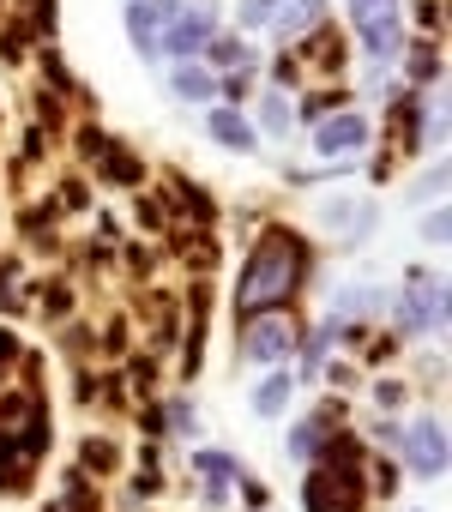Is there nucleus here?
Returning a JSON list of instances; mask_svg holds the SVG:
<instances>
[{
  "label": "nucleus",
  "mask_w": 452,
  "mask_h": 512,
  "mask_svg": "<svg viewBox=\"0 0 452 512\" xmlns=\"http://www.w3.org/2000/svg\"><path fill=\"white\" fill-rule=\"evenodd\" d=\"M314 284V241L296 223H266L236 272V320L290 314V302Z\"/></svg>",
  "instance_id": "nucleus-1"
},
{
  "label": "nucleus",
  "mask_w": 452,
  "mask_h": 512,
  "mask_svg": "<svg viewBox=\"0 0 452 512\" xmlns=\"http://www.w3.org/2000/svg\"><path fill=\"white\" fill-rule=\"evenodd\" d=\"M368 506V440L338 428L314 464H302V512H362Z\"/></svg>",
  "instance_id": "nucleus-2"
},
{
  "label": "nucleus",
  "mask_w": 452,
  "mask_h": 512,
  "mask_svg": "<svg viewBox=\"0 0 452 512\" xmlns=\"http://www.w3.org/2000/svg\"><path fill=\"white\" fill-rule=\"evenodd\" d=\"M386 320H392V338H404V344H422V338L446 332L452 326V284H446V272L404 266V284L386 296Z\"/></svg>",
  "instance_id": "nucleus-3"
},
{
  "label": "nucleus",
  "mask_w": 452,
  "mask_h": 512,
  "mask_svg": "<svg viewBox=\"0 0 452 512\" xmlns=\"http://www.w3.org/2000/svg\"><path fill=\"white\" fill-rule=\"evenodd\" d=\"M344 13L368 67H392L404 49V0H344Z\"/></svg>",
  "instance_id": "nucleus-4"
},
{
  "label": "nucleus",
  "mask_w": 452,
  "mask_h": 512,
  "mask_svg": "<svg viewBox=\"0 0 452 512\" xmlns=\"http://www.w3.org/2000/svg\"><path fill=\"white\" fill-rule=\"evenodd\" d=\"M392 464L398 470H410L416 482H440L446 476V464H452V440H446V422L434 416V410H422V416H410V422H398V440H392Z\"/></svg>",
  "instance_id": "nucleus-5"
},
{
  "label": "nucleus",
  "mask_w": 452,
  "mask_h": 512,
  "mask_svg": "<svg viewBox=\"0 0 452 512\" xmlns=\"http://www.w3.org/2000/svg\"><path fill=\"white\" fill-rule=\"evenodd\" d=\"M242 362L248 368H260V374H272V368H284L290 356H296V344H302V320L296 314H254V320H242Z\"/></svg>",
  "instance_id": "nucleus-6"
},
{
  "label": "nucleus",
  "mask_w": 452,
  "mask_h": 512,
  "mask_svg": "<svg viewBox=\"0 0 452 512\" xmlns=\"http://www.w3.org/2000/svg\"><path fill=\"white\" fill-rule=\"evenodd\" d=\"M368 139H374V121H368L362 109H332V115H320V121L308 127V151H314V157H326V163L362 157V151H368Z\"/></svg>",
  "instance_id": "nucleus-7"
},
{
  "label": "nucleus",
  "mask_w": 452,
  "mask_h": 512,
  "mask_svg": "<svg viewBox=\"0 0 452 512\" xmlns=\"http://www.w3.org/2000/svg\"><path fill=\"white\" fill-rule=\"evenodd\" d=\"M211 31H217V0H181V13L157 37V61H199Z\"/></svg>",
  "instance_id": "nucleus-8"
},
{
  "label": "nucleus",
  "mask_w": 452,
  "mask_h": 512,
  "mask_svg": "<svg viewBox=\"0 0 452 512\" xmlns=\"http://www.w3.org/2000/svg\"><path fill=\"white\" fill-rule=\"evenodd\" d=\"M314 223L332 241H344V247H368L374 229H380V205L374 199H356V193H338V199H320L314 205Z\"/></svg>",
  "instance_id": "nucleus-9"
},
{
  "label": "nucleus",
  "mask_w": 452,
  "mask_h": 512,
  "mask_svg": "<svg viewBox=\"0 0 452 512\" xmlns=\"http://www.w3.org/2000/svg\"><path fill=\"white\" fill-rule=\"evenodd\" d=\"M338 428H344V398H320V404H314L308 416H296V422H290V434H284L290 464H314Z\"/></svg>",
  "instance_id": "nucleus-10"
},
{
  "label": "nucleus",
  "mask_w": 452,
  "mask_h": 512,
  "mask_svg": "<svg viewBox=\"0 0 452 512\" xmlns=\"http://www.w3.org/2000/svg\"><path fill=\"white\" fill-rule=\"evenodd\" d=\"M193 476H199V506L205 512H223L236 494V476H242V458L223 452V446H199L193 452Z\"/></svg>",
  "instance_id": "nucleus-11"
},
{
  "label": "nucleus",
  "mask_w": 452,
  "mask_h": 512,
  "mask_svg": "<svg viewBox=\"0 0 452 512\" xmlns=\"http://www.w3.org/2000/svg\"><path fill=\"white\" fill-rule=\"evenodd\" d=\"M163 187H169V199H175V211H169V223H181V229H199V235H211V223H217V199L193 181V175H181V169H163Z\"/></svg>",
  "instance_id": "nucleus-12"
},
{
  "label": "nucleus",
  "mask_w": 452,
  "mask_h": 512,
  "mask_svg": "<svg viewBox=\"0 0 452 512\" xmlns=\"http://www.w3.org/2000/svg\"><path fill=\"white\" fill-rule=\"evenodd\" d=\"M205 139L223 145L230 157H254L260 151V133H254L248 109H230V103H205Z\"/></svg>",
  "instance_id": "nucleus-13"
},
{
  "label": "nucleus",
  "mask_w": 452,
  "mask_h": 512,
  "mask_svg": "<svg viewBox=\"0 0 452 512\" xmlns=\"http://www.w3.org/2000/svg\"><path fill=\"white\" fill-rule=\"evenodd\" d=\"M175 13H181V0H127V37H133L139 61H157V37L169 31Z\"/></svg>",
  "instance_id": "nucleus-14"
},
{
  "label": "nucleus",
  "mask_w": 452,
  "mask_h": 512,
  "mask_svg": "<svg viewBox=\"0 0 452 512\" xmlns=\"http://www.w3.org/2000/svg\"><path fill=\"white\" fill-rule=\"evenodd\" d=\"M338 338H344V320H332V314H320L314 332H302V344H296V362H302V368H296V386L314 380V374L332 362V344H338Z\"/></svg>",
  "instance_id": "nucleus-15"
},
{
  "label": "nucleus",
  "mask_w": 452,
  "mask_h": 512,
  "mask_svg": "<svg viewBox=\"0 0 452 512\" xmlns=\"http://www.w3.org/2000/svg\"><path fill=\"white\" fill-rule=\"evenodd\" d=\"M163 85H169L175 103H199V109L217 103V73H211L205 61H169V79H163Z\"/></svg>",
  "instance_id": "nucleus-16"
},
{
  "label": "nucleus",
  "mask_w": 452,
  "mask_h": 512,
  "mask_svg": "<svg viewBox=\"0 0 452 512\" xmlns=\"http://www.w3.org/2000/svg\"><path fill=\"white\" fill-rule=\"evenodd\" d=\"M97 181L139 193V187H145V163H139V151H133L127 139H109V145L97 151Z\"/></svg>",
  "instance_id": "nucleus-17"
},
{
  "label": "nucleus",
  "mask_w": 452,
  "mask_h": 512,
  "mask_svg": "<svg viewBox=\"0 0 452 512\" xmlns=\"http://www.w3.org/2000/svg\"><path fill=\"white\" fill-rule=\"evenodd\" d=\"M320 25H326V0H290V7H284L266 31H272L284 49H296V43H302V37H314Z\"/></svg>",
  "instance_id": "nucleus-18"
},
{
  "label": "nucleus",
  "mask_w": 452,
  "mask_h": 512,
  "mask_svg": "<svg viewBox=\"0 0 452 512\" xmlns=\"http://www.w3.org/2000/svg\"><path fill=\"white\" fill-rule=\"evenodd\" d=\"M386 296L392 290H380V284H344L338 290V302H332V320H356V326H368V320H380L386 314Z\"/></svg>",
  "instance_id": "nucleus-19"
},
{
  "label": "nucleus",
  "mask_w": 452,
  "mask_h": 512,
  "mask_svg": "<svg viewBox=\"0 0 452 512\" xmlns=\"http://www.w3.org/2000/svg\"><path fill=\"white\" fill-rule=\"evenodd\" d=\"M254 416L260 422H278V416H290V404H296V374H284V368H272V374H260V386H254Z\"/></svg>",
  "instance_id": "nucleus-20"
},
{
  "label": "nucleus",
  "mask_w": 452,
  "mask_h": 512,
  "mask_svg": "<svg viewBox=\"0 0 452 512\" xmlns=\"http://www.w3.org/2000/svg\"><path fill=\"white\" fill-rule=\"evenodd\" d=\"M199 61L211 73H236V67H254V49H248L242 31H211V43L199 49Z\"/></svg>",
  "instance_id": "nucleus-21"
},
{
  "label": "nucleus",
  "mask_w": 452,
  "mask_h": 512,
  "mask_svg": "<svg viewBox=\"0 0 452 512\" xmlns=\"http://www.w3.org/2000/svg\"><path fill=\"white\" fill-rule=\"evenodd\" d=\"M254 115H260V127H254V133H260V145H266V139H290V133H296V103H290L284 91H260V109H254Z\"/></svg>",
  "instance_id": "nucleus-22"
},
{
  "label": "nucleus",
  "mask_w": 452,
  "mask_h": 512,
  "mask_svg": "<svg viewBox=\"0 0 452 512\" xmlns=\"http://www.w3.org/2000/svg\"><path fill=\"white\" fill-rule=\"evenodd\" d=\"M398 55H404V79H410V91H428V85H440V49H434L428 37L404 43Z\"/></svg>",
  "instance_id": "nucleus-23"
},
{
  "label": "nucleus",
  "mask_w": 452,
  "mask_h": 512,
  "mask_svg": "<svg viewBox=\"0 0 452 512\" xmlns=\"http://www.w3.org/2000/svg\"><path fill=\"white\" fill-rule=\"evenodd\" d=\"M157 422H163V440H193V434H199V410H193L187 392L163 398V404H157Z\"/></svg>",
  "instance_id": "nucleus-24"
},
{
  "label": "nucleus",
  "mask_w": 452,
  "mask_h": 512,
  "mask_svg": "<svg viewBox=\"0 0 452 512\" xmlns=\"http://www.w3.org/2000/svg\"><path fill=\"white\" fill-rule=\"evenodd\" d=\"M79 470H85V476H115V470H121L115 434H85V440H79Z\"/></svg>",
  "instance_id": "nucleus-25"
},
{
  "label": "nucleus",
  "mask_w": 452,
  "mask_h": 512,
  "mask_svg": "<svg viewBox=\"0 0 452 512\" xmlns=\"http://www.w3.org/2000/svg\"><path fill=\"white\" fill-rule=\"evenodd\" d=\"M446 181H452V169H446V163H434V169H422V181H410V187H404V199H410V205H434V199L446 193Z\"/></svg>",
  "instance_id": "nucleus-26"
},
{
  "label": "nucleus",
  "mask_w": 452,
  "mask_h": 512,
  "mask_svg": "<svg viewBox=\"0 0 452 512\" xmlns=\"http://www.w3.org/2000/svg\"><path fill=\"white\" fill-rule=\"evenodd\" d=\"M284 7L290 0H236V19H242V31H266Z\"/></svg>",
  "instance_id": "nucleus-27"
},
{
  "label": "nucleus",
  "mask_w": 452,
  "mask_h": 512,
  "mask_svg": "<svg viewBox=\"0 0 452 512\" xmlns=\"http://www.w3.org/2000/svg\"><path fill=\"white\" fill-rule=\"evenodd\" d=\"M416 235H422L428 247H446V241H452V205H428V217L416 223Z\"/></svg>",
  "instance_id": "nucleus-28"
},
{
  "label": "nucleus",
  "mask_w": 452,
  "mask_h": 512,
  "mask_svg": "<svg viewBox=\"0 0 452 512\" xmlns=\"http://www.w3.org/2000/svg\"><path fill=\"white\" fill-rule=\"evenodd\" d=\"M43 85H49V91H61V97H73V91H79V85H73V67H67L55 49H43Z\"/></svg>",
  "instance_id": "nucleus-29"
},
{
  "label": "nucleus",
  "mask_w": 452,
  "mask_h": 512,
  "mask_svg": "<svg viewBox=\"0 0 452 512\" xmlns=\"http://www.w3.org/2000/svg\"><path fill=\"white\" fill-rule=\"evenodd\" d=\"M175 332H181V314H175V302H163V314H157V326H151L157 356H169V350H175Z\"/></svg>",
  "instance_id": "nucleus-30"
},
{
  "label": "nucleus",
  "mask_w": 452,
  "mask_h": 512,
  "mask_svg": "<svg viewBox=\"0 0 452 512\" xmlns=\"http://www.w3.org/2000/svg\"><path fill=\"white\" fill-rule=\"evenodd\" d=\"M139 229H145V235H163V229H169V205H157L151 193H139Z\"/></svg>",
  "instance_id": "nucleus-31"
},
{
  "label": "nucleus",
  "mask_w": 452,
  "mask_h": 512,
  "mask_svg": "<svg viewBox=\"0 0 452 512\" xmlns=\"http://www.w3.org/2000/svg\"><path fill=\"white\" fill-rule=\"evenodd\" d=\"M404 398H410V386H404V380H374V404H380V416L404 410Z\"/></svg>",
  "instance_id": "nucleus-32"
},
{
  "label": "nucleus",
  "mask_w": 452,
  "mask_h": 512,
  "mask_svg": "<svg viewBox=\"0 0 452 512\" xmlns=\"http://www.w3.org/2000/svg\"><path fill=\"white\" fill-rule=\"evenodd\" d=\"M236 488H242V500H248L254 512H272V488H266L260 476H248V464H242V476H236Z\"/></svg>",
  "instance_id": "nucleus-33"
},
{
  "label": "nucleus",
  "mask_w": 452,
  "mask_h": 512,
  "mask_svg": "<svg viewBox=\"0 0 452 512\" xmlns=\"http://www.w3.org/2000/svg\"><path fill=\"white\" fill-rule=\"evenodd\" d=\"M55 205H67V211H85V205H91V187H85L79 175H67V181L55 187Z\"/></svg>",
  "instance_id": "nucleus-34"
},
{
  "label": "nucleus",
  "mask_w": 452,
  "mask_h": 512,
  "mask_svg": "<svg viewBox=\"0 0 452 512\" xmlns=\"http://www.w3.org/2000/svg\"><path fill=\"white\" fill-rule=\"evenodd\" d=\"M73 145H79V157H91V163H97V151H103V145H109V133H103V127H97V121H85V127H79V139H73Z\"/></svg>",
  "instance_id": "nucleus-35"
},
{
  "label": "nucleus",
  "mask_w": 452,
  "mask_h": 512,
  "mask_svg": "<svg viewBox=\"0 0 452 512\" xmlns=\"http://www.w3.org/2000/svg\"><path fill=\"white\" fill-rule=\"evenodd\" d=\"M127 380H133L139 392H151V386H157V362H151V356H133V362H127Z\"/></svg>",
  "instance_id": "nucleus-36"
},
{
  "label": "nucleus",
  "mask_w": 452,
  "mask_h": 512,
  "mask_svg": "<svg viewBox=\"0 0 452 512\" xmlns=\"http://www.w3.org/2000/svg\"><path fill=\"white\" fill-rule=\"evenodd\" d=\"M416 25H422V37H428V43L440 37V0H416Z\"/></svg>",
  "instance_id": "nucleus-37"
},
{
  "label": "nucleus",
  "mask_w": 452,
  "mask_h": 512,
  "mask_svg": "<svg viewBox=\"0 0 452 512\" xmlns=\"http://www.w3.org/2000/svg\"><path fill=\"white\" fill-rule=\"evenodd\" d=\"M19 362V332H7V326H0V374H7Z\"/></svg>",
  "instance_id": "nucleus-38"
},
{
  "label": "nucleus",
  "mask_w": 452,
  "mask_h": 512,
  "mask_svg": "<svg viewBox=\"0 0 452 512\" xmlns=\"http://www.w3.org/2000/svg\"><path fill=\"white\" fill-rule=\"evenodd\" d=\"M368 464H374V488L386 494V488L398 482V464H392V458H368Z\"/></svg>",
  "instance_id": "nucleus-39"
},
{
  "label": "nucleus",
  "mask_w": 452,
  "mask_h": 512,
  "mask_svg": "<svg viewBox=\"0 0 452 512\" xmlns=\"http://www.w3.org/2000/svg\"><path fill=\"white\" fill-rule=\"evenodd\" d=\"M368 440H380V446H392V440H398V416H380V422L368 428Z\"/></svg>",
  "instance_id": "nucleus-40"
},
{
  "label": "nucleus",
  "mask_w": 452,
  "mask_h": 512,
  "mask_svg": "<svg viewBox=\"0 0 452 512\" xmlns=\"http://www.w3.org/2000/svg\"><path fill=\"white\" fill-rule=\"evenodd\" d=\"M320 374H326V380H332V386H350V380H356V368H350V362H326V368H320Z\"/></svg>",
  "instance_id": "nucleus-41"
},
{
  "label": "nucleus",
  "mask_w": 452,
  "mask_h": 512,
  "mask_svg": "<svg viewBox=\"0 0 452 512\" xmlns=\"http://www.w3.org/2000/svg\"><path fill=\"white\" fill-rule=\"evenodd\" d=\"M127 266H133L139 278H151V247H127Z\"/></svg>",
  "instance_id": "nucleus-42"
},
{
  "label": "nucleus",
  "mask_w": 452,
  "mask_h": 512,
  "mask_svg": "<svg viewBox=\"0 0 452 512\" xmlns=\"http://www.w3.org/2000/svg\"><path fill=\"white\" fill-rule=\"evenodd\" d=\"M61 308H73V290H61V284H49V314H61Z\"/></svg>",
  "instance_id": "nucleus-43"
}]
</instances>
